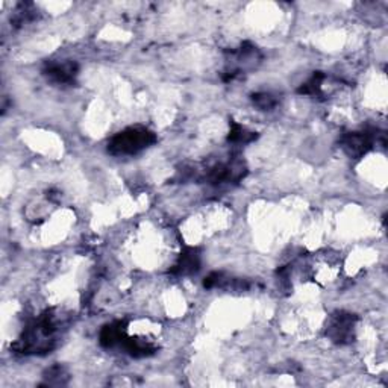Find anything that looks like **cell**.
<instances>
[{"instance_id":"cell-4","label":"cell","mask_w":388,"mask_h":388,"mask_svg":"<svg viewBox=\"0 0 388 388\" xmlns=\"http://www.w3.org/2000/svg\"><path fill=\"white\" fill-rule=\"evenodd\" d=\"M52 82L58 85H68L75 82V77L77 75V66L72 61H64V63H54L50 64L46 72H44Z\"/></svg>"},{"instance_id":"cell-5","label":"cell","mask_w":388,"mask_h":388,"mask_svg":"<svg viewBox=\"0 0 388 388\" xmlns=\"http://www.w3.org/2000/svg\"><path fill=\"white\" fill-rule=\"evenodd\" d=\"M199 264H200L199 253L194 249H190L188 252L181 255L178 264H176L173 269V273H176V275H190V273L196 271L199 269Z\"/></svg>"},{"instance_id":"cell-6","label":"cell","mask_w":388,"mask_h":388,"mask_svg":"<svg viewBox=\"0 0 388 388\" xmlns=\"http://www.w3.org/2000/svg\"><path fill=\"white\" fill-rule=\"evenodd\" d=\"M255 138L253 132H251L249 129H246L244 126L238 125V123H232L231 132H229V141H232L235 144H246L249 143Z\"/></svg>"},{"instance_id":"cell-2","label":"cell","mask_w":388,"mask_h":388,"mask_svg":"<svg viewBox=\"0 0 388 388\" xmlns=\"http://www.w3.org/2000/svg\"><path fill=\"white\" fill-rule=\"evenodd\" d=\"M378 134L375 130H357L349 132L341 140V146L350 158H361L378 143Z\"/></svg>"},{"instance_id":"cell-7","label":"cell","mask_w":388,"mask_h":388,"mask_svg":"<svg viewBox=\"0 0 388 388\" xmlns=\"http://www.w3.org/2000/svg\"><path fill=\"white\" fill-rule=\"evenodd\" d=\"M253 103L257 105L260 110L267 111V110L275 108L278 100H276V97L270 93H260V94L253 96Z\"/></svg>"},{"instance_id":"cell-1","label":"cell","mask_w":388,"mask_h":388,"mask_svg":"<svg viewBox=\"0 0 388 388\" xmlns=\"http://www.w3.org/2000/svg\"><path fill=\"white\" fill-rule=\"evenodd\" d=\"M156 141L154 132L143 126H132L114 135L108 144V151L117 156L137 155L152 146Z\"/></svg>"},{"instance_id":"cell-3","label":"cell","mask_w":388,"mask_h":388,"mask_svg":"<svg viewBox=\"0 0 388 388\" xmlns=\"http://www.w3.org/2000/svg\"><path fill=\"white\" fill-rule=\"evenodd\" d=\"M355 317L349 313L335 314L328 324V337L340 345H345L354 338L355 332Z\"/></svg>"}]
</instances>
